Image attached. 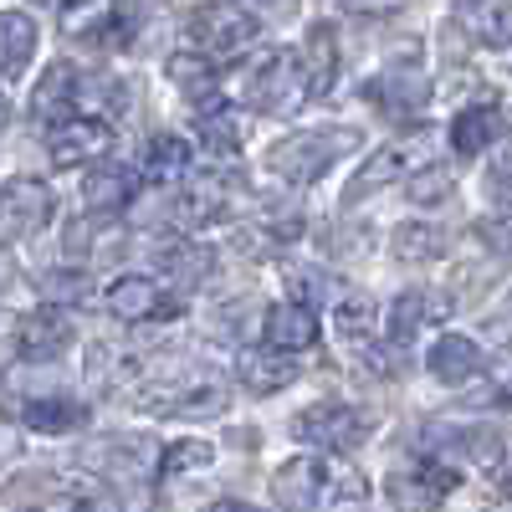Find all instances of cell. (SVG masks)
Segmentation results:
<instances>
[{"instance_id": "cell-1", "label": "cell", "mask_w": 512, "mask_h": 512, "mask_svg": "<svg viewBox=\"0 0 512 512\" xmlns=\"http://www.w3.org/2000/svg\"><path fill=\"white\" fill-rule=\"evenodd\" d=\"M272 497L287 507V512H323V507H359L369 502V482L349 466H338L323 456H292L277 466L272 477Z\"/></svg>"}, {"instance_id": "cell-2", "label": "cell", "mask_w": 512, "mask_h": 512, "mask_svg": "<svg viewBox=\"0 0 512 512\" xmlns=\"http://www.w3.org/2000/svg\"><path fill=\"white\" fill-rule=\"evenodd\" d=\"M349 149H359V134L354 128H308V134H292V139H277L267 149V169L287 185H313L318 175L344 159Z\"/></svg>"}, {"instance_id": "cell-3", "label": "cell", "mask_w": 512, "mask_h": 512, "mask_svg": "<svg viewBox=\"0 0 512 512\" xmlns=\"http://www.w3.org/2000/svg\"><path fill=\"white\" fill-rule=\"evenodd\" d=\"M313 98V82H308V62L303 52H277L262 67L251 72L246 82V103L256 113H297Z\"/></svg>"}, {"instance_id": "cell-4", "label": "cell", "mask_w": 512, "mask_h": 512, "mask_svg": "<svg viewBox=\"0 0 512 512\" xmlns=\"http://www.w3.org/2000/svg\"><path fill=\"white\" fill-rule=\"evenodd\" d=\"M374 431V415H364L359 405H344V400H323V405H308L303 415L292 420V436L308 441L318 451H354L364 446Z\"/></svg>"}, {"instance_id": "cell-5", "label": "cell", "mask_w": 512, "mask_h": 512, "mask_svg": "<svg viewBox=\"0 0 512 512\" xmlns=\"http://www.w3.org/2000/svg\"><path fill=\"white\" fill-rule=\"evenodd\" d=\"M185 31H190V41H195V52H205V57H241V52L251 47V41L262 36L256 16H251V11H241V6H226V0L190 11Z\"/></svg>"}, {"instance_id": "cell-6", "label": "cell", "mask_w": 512, "mask_h": 512, "mask_svg": "<svg viewBox=\"0 0 512 512\" xmlns=\"http://www.w3.org/2000/svg\"><path fill=\"white\" fill-rule=\"evenodd\" d=\"M103 303H108V313L113 318H123V323H169V318H180L185 308H180V297L169 292V287H159L154 277H118L108 292H103Z\"/></svg>"}, {"instance_id": "cell-7", "label": "cell", "mask_w": 512, "mask_h": 512, "mask_svg": "<svg viewBox=\"0 0 512 512\" xmlns=\"http://www.w3.org/2000/svg\"><path fill=\"white\" fill-rule=\"evenodd\" d=\"M456 472L446 461H410L400 466V472L390 477V502L400 512H436L451 492H456Z\"/></svg>"}, {"instance_id": "cell-8", "label": "cell", "mask_w": 512, "mask_h": 512, "mask_svg": "<svg viewBox=\"0 0 512 512\" xmlns=\"http://www.w3.org/2000/svg\"><path fill=\"white\" fill-rule=\"evenodd\" d=\"M72 318L57 308V303H47V308H36V313H21V323H16V359H57V354H67V344H72Z\"/></svg>"}, {"instance_id": "cell-9", "label": "cell", "mask_w": 512, "mask_h": 512, "mask_svg": "<svg viewBox=\"0 0 512 512\" xmlns=\"http://www.w3.org/2000/svg\"><path fill=\"white\" fill-rule=\"evenodd\" d=\"M364 93L390 118H415L425 103H431V77H425L420 67H390L384 77H374Z\"/></svg>"}, {"instance_id": "cell-10", "label": "cell", "mask_w": 512, "mask_h": 512, "mask_svg": "<svg viewBox=\"0 0 512 512\" xmlns=\"http://www.w3.org/2000/svg\"><path fill=\"white\" fill-rule=\"evenodd\" d=\"M108 144H113L108 123H103V118H88V113L52 123V134H47V149H52V159H57L62 169H67V164H82V159H103Z\"/></svg>"}, {"instance_id": "cell-11", "label": "cell", "mask_w": 512, "mask_h": 512, "mask_svg": "<svg viewBox=\"0 0 512 512\" xmlns=\"http://www.w3.org/2000/svg\"><path fill=\"white\" fill-rule=\"evenodd\" d=\"M82 98H88V82L72 62H57L47 77L36 82V98H31V113H41L47 123H62V118H77L82 113Z\"/></svg>"}, {"instance_id": "cell-12", "label": "cell", "mask_w": 512, "mask_h": 512, "mask_svg": "<svg viewBox=\"0 0 512 512\" xmlns=\"http://www.w3.org/2000/svg\"><path fill=\"white\" fill-rule=\"evenodd\" d=\"M47 221H52V190L41 180H11L6 185V241L47 231Z\"/></svg>"}, {"instance_id": "cell-13", "label": "cell", "mask_w": 512, "mask_h": 512, "mask_svg": "<svg viewBox=\"0 0 512 512\" xmlns=\"http://www.w3.org/2000/svg\"><path fill=\"white\" fill-rule=\"evenodd\" d=\"M93 420V410L82 405L77 395H36L26 410H21V425L36 436H72Z\"/></svg>"}, {"instance_id": "cell-14", "label": "cell", "mask_w": 512, "mask_h": 512, "mask_svg": "<svg viewBox=\"0 0 512 512\" xmlns=\"http://www.w3.org/2000/svg\"><path fill=\"white\" fill-rule=\"evenodd\" d=\"M236 379H241V390H251V395H277L282 384H292L297 379V364H292V354H282V349H241L236 354Z\"/></svg>"}, {"instance_id": "cell-15", "label": "cell", "mask_w": 512, "mask_h": 512, "mask_svg": "<svg viewBox=\"0 0 512 512\" xmlns=\"http://www.w3.org/2000/svg\"><path fill=\"white\" fill-rule=\"evenodd\" d=\"M318 333H323V323H318V313L308 308V303H277L272 313H267V344L272 349H282V354H303V349H313L318 344Z\"/></svg>"}, {"instance_id": "cell-16", "label": "cell", "mask_w": 512, "mask_h": 512, "mask_svg": "<svg viewBox=\"0 0 512 512\" xmlns=\"http://www.w3.org/2000/svg\"><path fill=\"white\" fill-rule=\"evenodd\" d=\"M134 185H139V175L128 164H98V169H88V180H82V205H88L93 216H118V210L134 200Z\"/></svg>"}, {"instance_id": "cell-17", "label": "cell", "mask_w": 512, "mask_h": 512, "mask_svg": "<svg viewBox=\"0 0 512 512\" xmlns=\"http://www.w3.org/2000/svg\"><path fill=\"white\" fill-rule=\"evenodd\" d=\"M425 364H431V374L441 384H472L487 359H482V349L466 333H441L436 344H431V354H425Z\"/></svg>"}, {"instance_id": "cell-18", "label": "cell", "mask_w": 512, "mask_h": 512, "mask_svg": "<svg viewBox=\"0 0 512 512\" xmlns=\"http://www.w3.org/2000/svg\"><path fill=\"white\" fill-rule=\"evenodd\" d=\"M502 134H507V123H502V113L492 108V103H477V108H461L456 118H451V149L456 154H482V149H497L502 144Z\"/></svg>"}, {"instance_id": "cell-19", "label": "cell", "mask_w": 512, "mask_h": 512, "mask_svg": "<svg viewBox=\"0 0 512 512\" xmlns=\"http://www.w3.org/2000/svg\"><path fill=\"white\" fill-rule=\"evenodd\" d=\"M461 26L487 52L512 47V0H466V6H461Z\"/></svg>"}, {"instance_id": "cell-20", "label": "cell", "mask_w": 512, "mask_h": 512, "mask_svg": "<svg viewBox=\"0 0 512 512\" xmlns=\"http://www.w3.org/2000/svg\"><path fill=\"white\" fill-rule=\"evenodd\" d=\"M175 226L180 231H205V226H216L221 216H226V185L221 180H195L190 190H180V200H175Z\"/></svg>"}, {"instance_id": "cell-21", "label": "cell", "mask_w": 512, "mask_h": 512, "mask_svg": "<svg viewBox=\"0 0 512 512\" xmlns=\"http://www.w3.org/2000/svg\"><path fill=\"white\" fill-rule=\"evenodd\" d=\"M169 82H175V88L195 103V113L221 103V98H216V67H210L205 52H180V57H169Z\"/></svg>"}, {"instance_id": "cell-22", "label": "cell", "mask_w": 512, "mask_h": 512, "mask_svg": "<svg viewBox=\"0 0 512 512\" xmlns=\"http://www.w3.org/2000/svg\"><path fill=\"white\" fill-rule=\"evenodd\" d=\"M410 175H415V169H410L405 149H400V144H384V149H374V154L364 159V169L354 175V185H349V205L364 200V195H374V190H384V185H395V180H410Z\"/></svg>"}, {"instance_id": "cell-23", "label": "cell", "mask_w": 512, "mask_h": 512, "mask_svg": "<svg viewBox=\"0 0 512 512\" xmlns=\"http://www.w3.org/2000/svg\"><path fill=\"white\" fill-rule=\"evenodd\" d=\"M446 313H451V297H436V292H400L395 308H390V333H395V344L415 338L420 323L446 318Z\"/></svg>"}, {"instance_id": "cell-24", "label": "cell", "mask_w": 512, "mask_h": 512, "mask_svg": "<svg viewBox=\"0 0 512 512\" xmlns=\"http://www.w3.org/2000/svg\"><path fill=\"white\" fill-rule=\"evenodd\" d=\"M303 62H308V82H313V98H323L333 82H338V36L333 26H313L308 31V47H303Z\"/></svg>"}, {"instance_id": "cell-25", "label": "cell", "mask_w": 512, "mask_h": 512, "mask_svg": "<svg viewBox=\"0 0 512 512\" xmlns=\"http://www.w3.org/2000/svg\"><path fill=\"white\" fill-rule=\"evenodd\" d=\"M195 134H200V144H205V149H216V154H236V149H241V139H246V128H241V113H236V108L216 103V108H200V113H195Z\"/></svg>"}, {"instance_id": "cell-26", "label": "cell", "mask_w": 512, "mask_h": 512, "mask_svg": "<svg viewBox=\"0 0 512 512\" xmlns=\"http://www.w3.org/2000/svg\"><path fill=\"white\" fill-rule=\"evenodd\" d=\"M0 41H6V82H16L26 72V62L36 57V21L26 11H6V21H0Z\"/></svg>"}, {"instance_id": "cell-27", "label": "cell", "mask_w": 512, "mask_h": 512, "mask_svg": "<svg viewBox=\"0 0 512 512\" xmlns=\"http://www.w3.org/2000/svg\"><path fill=\"white\" fill-rule=\"evenodd\" d=\"M144 175L159 180V185L185 180V175H190V144L175 139V134H159V139L149 144V154H144Z\"/></svg>"}, {"instance_id": "cell-28", "label": "cell", "mask_w": 512, "mask_h": 512, "mask_svg": "<svg viewBox=\"0 0 512 512\" xmlns=\"http://www.w3.org/2000/svg\"><path fill=\"white\" fill-rule=\"evenodd\" d=\"M451 446L472 461V466H482V472H497L502 466V431L497 425H461V431H451Z\"/></svg>"}, {"instance_id": "cell-29", "label": "cell", "mask_w": 512, "mask_h": 512, "mask_svg": "<svg viewBox=\"0 0 512 512\" xmlns=\"http://www.w3.org/2000/svg\"><path fill=\"white\" fill-rule=\"evenodd\" d=\"M159 262L175 272L180 282H205L210 272H216V251L200 246V241H175V246L159 251Z\"/></svg>"}, {"instance_id": "cell-30", "label": "cell", "mask_w": 512, "mask_h": 512, "mask_svg": "<svg viewBox=\"0 0 512 512\" xmlns=\"http://www.w3.org/2000/svg\"><path fill=\"white\" fill-rule=\"evenodd\" d=\"M216 461V446L190 436V441H175V446H164L159 451V477H180V472H200V466Z\"/></svg>"}, {"instance_id": "cell-31", "label": "cell", "mask_w": 512, "mask_h": 512, "mask_svg": "<svg viewBox=\"0 0 512 512\" xmlns=\"http://www.w3.org/2000/svg\"><path fill=\"white\" fill-rule=\"evenodd\" d=\"M333 323H338V333H344L349 344H359V338H369V328H374V303L364 292H344L338 308H333Z\"/></svg>"}, {"instance_id": "cell-32", "label": "cell", "mask_w": 512, "mask_h": 512, "mask_svg": "<svg viewBox=\"0 0 512 512\" xmlns=\"http://www.w3.org/2000/svg\"><path fill=\"white\" fill-rule=\"evenodd\" d=\"M180 395H190V400H154L144 410H154V415H221L226 410V395L216 390V384H205V390H180Z\"/></svg>"}, {"instance_id": "cell-33", "label": "cell", "mask_w": 512, "mask_h": 512, "mask_svg": "<svg viewBox=\"0 0 512 512\" xmlns=\"http://www.w3.org/2000/svg\"><path fill=\"white\" fill-rule=\"evenodd\" d=\"M446 251V231L436 226H400L395 231V256L405 262H425V256H441Z\"/></svg>"}, {"instance_id": "cell-34", "label": "cell", "mask_w": 512, "mask_h": 512, "mask_svg": "<svg viewBox=\"0 0 512 512\" xmlns=\"http://www.w3.org/2000/svg\"><path fill=\"white\" fill-rule=\"evenodd\" d=\"M405 195H410L415 205H436V200H446V195H451L446 164H425V169H415V175L405 180Z\"/></svg>"}, {"instance_id": "cell-35", "label": "cell", "mask_w": 512, "mask_h": 512, "mask_svg": "<svg viewBox=\"0 0 512 512\" xmlns=\"http://www.w3.org/2000/svg\"><path fill=\"white\" fill-rule=\"evenodd\" d=\"M482 185H487V195H492L497 205H512V144H502V149L487 159Z\"/></svg>"}, {"instance_id": "cell-36", "label": "cell", "mask_w": 512, "mask_h": 512, "mask_svg": "<svg viewBox=\"0 0 512 512\" xmlns=\"http://www.w3.org/2000/svg\"><path fill=\"white\" fill-rule=\"evenodd\" d=\"M41 292L52 297V303L62 308V303H82L88 297V277L82 272H62V277H41Z\"/></svg>"}, {"instance_id": "cell-37", "label": "cell", "mask_w": 512, "mask_h": 512, "mask_svg": "<svg viewBox=\"0 0 512 512\" xmlns=\"http://www.w3.org/2000/svg\"><path fill=\"white\" fill-rule=\"evenodd\" d=\"M67 512H118L113 502H103V497H88V502H72Z\"/></svg>"}, {"instance_id": "cell-38", "label": "cell", "mask_w": 512, "mask_h": 512, "mask_svg": "<svg viewBox=\"0 0 512 512\" xmlns=\"http://www.w3.org/2000/svg\"><path fill=\"white\" fill-rule=\"evenodd\" d=\"M36 6H47V11H77V6H88V0H36Z\"/></svg>"}, {"instance_id": "cell-39", "label": "cell", "mask_w": 512, "mask_h": 512, "mask_svg": "<svg viewBox=\"0 0 512 512\" xmlns=\"http://www.w3.org/2000/svg\"><path fill=\"white\" fill-rule=\"evenodd\" d=\"M216 512H262V507H251V502H236V497H231V502H216Z\"/></svg>"}, {"instance_id": "cell-40", "label": "cell", "mask_w": 512, "mask_h": 512, "mask_svg": "<svg viewBox=\"0 0 512 512\" xmlns=\"http://www.w3.org/2000/svg\"><path fill=\"white\" fill-rule=\"evenodd\" d=\"M502 313H507V318H512V297H507V303H502Z\"/></svg>"}, {"instance_id": "cell-41", "label": "cell", "mask_w": 512, "mask_h": 512, "mask_svg": "<svg viewBox=\"0 0 512 512\" xmlns=\"http://www.w3.org/2000/svg\"><path fill=\"white\" fill-rule=\"evenodd\" d=\"M507 492H512V466H507Z\"/></svg>"}]
</instances>
